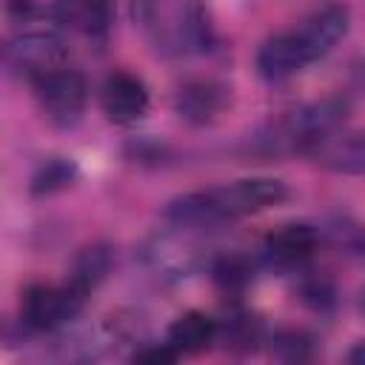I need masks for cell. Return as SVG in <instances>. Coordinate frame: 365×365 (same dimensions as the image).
<instances>
[{"mask_svg":"<svg viewBox=\"0 0 365 365\" xmlns=\"http://www.w3.org/2000/svg\"><path fill=\"white\" fill-rule=\"evenodd\" d=\"M288 197V188L282 180L274 177H245L225 185H214L205 191H191L182 197H174L165 205V220L177 228H205L217 222H231L240 217H251L257 211H265Z\"/></svg>","mask_w":365,"mask_h":365,"instance_id":"obj_1","label":"cell"},{"mask_svg":"<svg viewBox=\"0 0 365 365\" xmlns=\"http://www.w3.org/2000/svg\"><path fill=\"white\" fill-rule=\"evenodd\" d=\"M86 294L77 291L68 279L63 285L37 282L29 285L20 302V322L29 331H57L66 322H71L83 311Z\"/></svg>","mask_w":365,"mask_h":365,"instance_id":"obj_2","label":"cell"},{"mask_svg":"<svg viewBox=\"0 0 365 365\" xmlns=\"http://www.w3.org/2000/svg\"><path fill=\"white\" fill-rule=\"evenodd\" d=\"M34 97L40 103V111L48 117V123L60 128H71L86 111L88 86L80 71L60 66L34 80Z\"/></svg>","mask_w":365,"mask_h":365,"instance_id":"obj_3","label":"cell"},{"mask_svg":"<svg viewBox=\"0 0 365 365\" xmlns=\"http://www.w3.org/2000/svg\"><path fill=\"white\" fill-rule=\"evenodd\" d=\"M63 60L66 43L54 29H23L6 43V66L31 83L60 68Z\"/></svg>","mask_w":365,"mask_h":365,"instance_id":"obj_4","label":"cell"},{"mask_svg":"<svg viewBox=\"0 0 365 365\" xmlns=\"http://www.w3.org/2000/svg\"><path fill=\"white\" fill-rule=\"evenodd\" d=\"M348 23H351V11L342 3H322L317 6L297 29V40L308 57V63L322 60L328 51H334V46L348 34Z\"/></svg>","mask_w":365,"mask_h":365,"instance_id":"obj_5","label":"cell"},{"mask_svg":"<svg viewBox=\"0 0 365 365\" xmlns=\"http://www.w3.org/2000/svg\"><path fill=\"white\" fill-rule=\"evenodd\" d=\"M100 106H103V114L117 125L137 123L148 111V88L137 74L114 71L103 80Z\"/></svg>","mask_w":365,"mask_h":365,"instance_id":"obj_6","label":"cell"},{"mask_svg":"<svg viewBox=\"0 0 365 365\" xmlns=\"http://www.w3.org/2000/svg\"><path fill=\"white\" fill-rule=\"evenodd\" d=\"M319 248V231L308 222H288L271 231L262 242V257L274 268H299Z\"/></svg>","mask_w":365,"mask_h":365,"instance_id":"obj_7","label":"cell"},{"mask_svg":"<svg viewBox=\"0 0 365 365\" xmlns=\"http://www.w3.org/2000/svg\"><path fill=\"white\" fill-rule=\"evenodd\" d=\"M228 106V88L211 77H194L182 83L174 94L177 114L191 125H208L214 123Z\"/></svg>","mask_w":365,"mask_h":365,"instance_id":"obj_8","label":"cell"},{"mask_svg":"<svg viewBox=\"0 0 365 365\" xmlns=\"http://www.w3.org/2000/svg\"><path fill=\"white\" fill-rule=\"evenodd\" d=\"M51 17L66 31L100 40L114 23V6L111 0H54Z\"/></svg>","mask_w":365,"mask_h":365,"instance_id":"obj_9","label":"cell"},{"mask_svg":"<svg viewBox=\"0 0 365 365\" xmlns=\"http://www.w3.org/2000/svg\"><path fill=\"white\" fill-rule=\"evenodd\" d=\"M305 66H308V57L299 46L294 29L268 37L257 51V71L268 83H282V80L294 77L297 71H302Z\"/></svg>","mask_w":365,"mask_h":365,"instance_id":"obj_10","label":"cell"},{"mask_svg":"<svg viewBox=\"0 0 365 365\" xmlns=\"http://www.w3.org/2000/svg\"><path fill=\"white\" fill-rule=\"evenodd\" d=\"M197 245L191 240L165 234V237H154L145 248V262L151 271H157V277H171L180 279L188 271H194L197 265Z\"/></svg>","mask_w":365,"mask_h":365,"instance_id":"obj_11","label":"cell"},{"mask_svg":"<svg viewBox=\"0 0 365 365\" xmlns=\"http://www.w3.org/2000/svg\"><path fill=\"white\" fill-rule=\"evenodd\" d=\"M317 163L339 174H365V131H345L314 148Z\"/></svg>","mask_w":365,"mask_h":365,"instance_id":"obj_12","label":"cell"},{"mask_svg":"<svg viewBox=\"0 0 365 365\" xmlns=\"http://www.w3.org/2000/svg\"><path fill=\"white\" fill-rule=\"evenodd\" d=\"M217 339V322L202 311H185L168 325V342L182 354H200Z\"/></svg>","mask_w":365,"mask_h":365,"instance_id":"obj_13","label":"cell"},{"mask_svg":"<svg viewBox=\"0 0 365 365\" xmlns=\"http://www.w3.org/2000/svg\"><path fill=\"white\" fill-rule=\"evenodd\" d=\"M111 262H114V254L106 242H91L86 248L77 251L74 262H71V274H68V282L83 291L88 297V291H94L111 271Z\"/></svg>","mask_w":365,"mask_h":365,"instance_id":"obj_14","label":"cell"},{"mask_svg":"<svg viewBox=\"0 0 365 365\" xmlns=\"http://www.w3.org/2000/svg\"><path fill=\"white\" fill-rule=\"evenodd\" d=\"M211 279L225 294H240L254 279V262L245 254H222L211 262Z\"/></svg>","mask_w":365,"mask_h":365,"instance_id":"obj_15","label":"cell"},{"mask_svg":"<svg viewBox=\"0 0 365 365\" xmlns=\"http://www.w3.org/2000/svg\"><path fill=\"white\" fill-rule=\"evenodd\" d=\"M74 177H77V165H74L71 160H66V157H51V160H46V163L34 171V177H31V182H29V191H31L34 197H48V194H57V191L68 188V185L74 182Z\"/></svg>","mask_w":365,"mask_h":365,"instance_id":"obj_16","label":"cell"},{"mask_svg":"<svg viewBox=\"0 0 365 365\" xmlns=\"http://www.w3.org/2000/svg\"><path fill=\"white\" fill-rule=\"evenodd\" d=\"M217 336H222L228 351L245 354L262 342V328H259L257 317H251V314H231L222 328L217 325Z\"/></svg>","mask_w":365,"mask_h":365,"instance_id":"obj_17","label":"cell"},{"mask_svg":"<svg viewBox=\"0 0 365 365\" xmlns=\"http://www.w3.org/2000/svg\"><path fill=\"white\" fill-rule=\"evenodd\" d=\"M271 354L282 362H305L314 356V339L305 331L282 328L271 336Z\"/></svg>","mask_w":365,"mask_h":365,"instance_id":"obj_18","label":"cell"},{"mask_svg":"<svg viewBox=\"0 0 365 365\" xmlns=\"http://www.w3.org/2000/svg\"><path fill=\"white\" fill-rule=\"evenodd\" d=\"M302 299L308 305L319 308V311L322 308H331L334 305V285L328 279H322V277H311V279L302 282Z\"/></svg>","mask_w":365,"mask_h":365,"instance_id":"obj_19","label":"cell"},{"mask_svg":"<svg viewBox=\"0 0 365 365\" xmlns=\"http://www.w3.org/2000/svg\"><path fill=\"white\" fill-rule=\"evenodd\" d=\"M180 359V351L165 339V342H151V345H143L140 351H134V362H143V365H168Z\"/></svg>","mask_w":365,"mask_h":365,"instance_id":"obj_20","label":"cell"},{"mask_svg":"<svg viewBox=\"0 0 365 365\" xmlns=\"http://www.w3.org/2000/svg\"><path fill=\"white\" fill-rule=\"evenodd\" d=\"M6 11L14 17V20H29L34 11H37V3L34 0H6Z\"/></svg>","mask_w":365,"mask_h":365,"instance_id":"obj_21","label":"cell"},{"mask_svg":"<svg viewBox=\"0 0 365 365\" xmlns=\"http://www.w3.org/2000/svg\"><path fill=\"white\" fill-rule=\"evenodd\" d=\"M348 362H354V365H365V342H359L356 348L348 351Z\"/></svg>","mask_w":365,"mask_h":365,"instance_id":"obj_22","label":"cell"},{"mask_svg":"<svg viewBox=\"0 0 365 365\" xmlns=\"http://www.w3.org/2000/svg\"><path fill=\"white\" fill-rule=\"evenodd\" d=\"M359 308H362V314H365V291H362V299H359Z\"/></svg>","mask_w":365,"mask_h":365,"instance_id":"obj_23","label":"cell"}]
</instances>
